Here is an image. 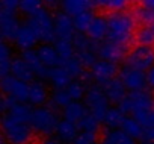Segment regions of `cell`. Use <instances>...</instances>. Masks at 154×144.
I'll use <instances>...</instances> for the list:
<instances>
[{"label":"cell","mask_w":154,"mask_h":144,"mask_svg":"<svg viewBox=\"0 0 154 144\" xmlns=\"http://www.w3.org/2000/svg\"><path fill=\"white\" fill-rule=\"evenodd\" d=\"M0 40H3V37H2V32H0Z\"/></svg>","instance_id":"obj_52"},{"label":"cell","mask_w":154,"mask_h":144,"mask_svg":"<svg viewBox=\"0 0 154 144\" xmlns=\"http://www.w3.org/2000/svg\"><path fill=\"white\" fill-rule=\"evenodd\" d=\"M9 61H12V47L5 40H0V62Z\"/></svg>","instance_id":"obj_41"},{"label":"cell","mask_w":154,"mask_h":144,"mask_svg":"<svg viewBox=\"0 0 154 144\" xmlns=\"http://www.w3.org/2000/svg\"><path fill=\"white\" fill-rule=\"evenodd\" d=\"M133 117L143 126V129L154 126V108L152 109H146V111H140V112L134 114Z\"/></svg>","instance_id":"obj_38"},{"label":"cell","mask_w":154,"mask_h":144,"mask_svg":"<svg viewBox=\"0 0 154 144\" xmlns=\"http://www.w3.org/2000/svg\"><path fill=\"white\" fill-rule=\"evenodd\" d=\"M98 141L97 139V133L94 132H86V130H80L77 133V136L71 141V144H92Z\"/></svg>","instance_id":"obj_39"},{"label":"cell","mask_w":154,"mask_h":144,"mask_svg":"<svg viewBox=\"0 0 154 144\" xmlns=\"http://www.w3.org/2000/svg\"><path fill=\"white\" fill-rule=\"evenodd\" d=\"M125 64L139 68L142 71H146L154 65V47L140 46V44L134 46L133 49L128 50L125 56Z\"/></svg>","instance_id":"obj_9"},{"label":"cell","mask_w":154,"mask_h":144,"mask_svg":"<svg viewBox=\"0 0 154 144\" xmlns=\"http://www.w3.org/2000/svg\"><path fill=\"white\" fill-rule=\"evenodd\" d=\"M42 5H44L42 0H20L18 11L26 17H32L33 14H36L39 9L44 8Z\"/></svg>","instance_id":"obj_36"},{"label":"cell","mask_w":154,"mask_h":144,"mask_svg":"<svg viewBox=\"0 0 154 144\" xmlns=\"http://www.w3.org/2000/svg\"><path fill=\"white\" fill-rule=\"evenodd\" d=\"M85 105H86V108L91 114H94L97 118H100L103 121L104 114L110 108V102H109V99H107V96L103 90V85L94 82L86 88Z\"/></svg>","instance_id":"obj_6"},{"label":"cell","mask_w":154,"mask_h":144,"mask_svg":"<svg viewBox=\"0 0 154 144\" xmlns=\"http://www.w3.org/2000/svg\"><path fill=\"white\" fill-rule=\"evenodd\" d=\"M86 37L97 44L104 41V38L107 37V18L104 15H94L86 30Z\"/></svg>","instance_id":"obj_18"},{"label":"cell","mask_w":154,"mask_h":144,"mask_svg":"<svg viewBox=\"0 0 154 144\" xmlns=\"http://www.w3.org/2000/svg\"><path fill=\"white\" fill-rule=\"evenodd\" d=\"M11 76H14L20 81H24V82H32V81L36 79L32 68L27 65V62L21 56L12 58V61H11Z\"/></svg>","instance_id":"obj_19"},{"label":"cell","mask_w":154,"mask_h":144,"mask_svg":"<svg viewBox=\"0 0 154 144\" xmlns=\"http://www.w3.org/2000/svg\"><path fill=\"white\" fill-rule=\"evenodd\" d=\"M72 44H74V52H75V56L79 58V61L86 67L89 68L97 59H98V55H97V43L91 41L86 34H77L72 37Z\"/></svg>","instance_id":"obj_7"},{"label":"cell","mask_w":154,"mask_h":144,"mask_svg":"<svg viewBox=\"0 0 154 144\" xmlns=\"http://www.w3.org/2000/svg\"><path fill=\"white\" fill-rule=\"evenodd\" d=\"M47 81L53 85V88H66L71 84L72 76L68 73L62 65H57V67L50 68V73H48V79Z\"/></svg>","instance_id":"obj_25"},{"label":"cell","mask_w":154,"mask_h":144,"mask_svg":"<svg viewBox=\"0 0 154 144\" xmlns=\"http://www.w3.org/2000/svg\"><path fill=\"white\" fill-rule=\"evenodd\" d=\"M60 6L63 12L74 17L85 11H92L95 6V2L94 0H60Z\"/></svg>","instance_id":"obj_23"},{"label":"cell","mask_w":154,"mask_h":144,"mask_svg":"<svg viewBox=\"0 0 154 144\" xmlns=\"http://www.w3.org/2000/svg\"><path fill=\"white\" fill-rule=\"evenodd\" d=\"M142 5H146L149 8H154V0H142Z\"/></svg>","instance_id":"obj_49"},{"label":"cell","mask_w":154,"mask_h":144,"mask_svg":"<svg viewBox=\"0 0 154 144\" xmlns=\"http://www.w3.org/2000/svg\"><path fill=\"white\" fill-rule=\"evenodd\" d=\"M92 144H100V142H98V141H95V142H92Z\"/></svg>","instance_id":"obj_53"},{"label":"cell","mask_w":154,"mask_h":144,"mask_svg":"<svg viewBox=\"0 0 154 144\" xmlns=\"http://www.w3.org/2000/svg\"><path fill=\"white\" fill-rule=\"evenodd\" d=\"M107 40L121 46L128 47L134 41L137 21L131 12L118 11L110 12L107 17Z\"/></svg>","instance_id":"obj_2"},{"label":"cell","mask_w":154,"mask_h":144,"mask_svg":"<svg viewBox=\"0 0 154 144\" xmlns=\"http://www.w3.org/2000/svg\"><path fill=\"white\" fill-rule=\"evenodd\" d=\"M134 41L140 46L154 47V24H140L136 29Z\"/></svg>","instance_id":"obj_29"},{"label":"cell","mask_w":154,"mask_h":144,"mask_svg":"<svg viewBox=\"0 0 154 144\" xmlns=\"http://www.w3.org/2000/svg\"><path fill=\"white\" fill-rule=\"evenodd\" d=\"M0 3H2V9L17 12L20 6V0H0Z\"/></svg>","instance_id":"obj_42"},{"label":"cell","mask_w":154,"mask_h":144,"mask_svg":"<svg viewBox=\"0 0 154 144\" xmlns=\"http://www.w3.org/2000/svg\"><path fill=\"white\" fill-rule=\"evenodd\" d=\"M125 117H127V114L119 106H110L103 117V123L107 129H121Z\"/></svg>","instance_id":"obj_27"},{"label":"cell","mask_w":154,"mask_h":144,"mask_svg":"<svg viewBox=\"0 0 154 144\" xmlns=\"http://www.w3.org/2000/svg\"><path fill=\"white\" fill-rule=\"evenodd\" d=\"M0 144H8L6 139H5V136H3V133H2V130H0Z\"/></svg>","instance_id":"obj_50"},{"label":"cell","mask_w":154,"mask_h":144,"mask_svg":"<svg viewBox=\"0 0 154 144\" xmlns=\"http://www.w3.org/2000/svg\"><path fill=\"white\" fill-rule=\"evenodd\" d=\"M14 102H15V100H12V99H11V97H8L6 94L0 93V114L6 112V111L9 109V106H11Z\"/></svg>","instance_id":"obj_43"},{"label":"cell","mask_w":154,"mask_h":144,"mask_svg":"<svg viewBox=\"0 0 154 144\" xmlns=\"http://www.w3.org/2000/svg\"><path fill=\"white\" fill-rule=\"evenodd\" d=\"M143 139H146V141H152V142H154V126L145 129V132H143Z\"/></svg>","instance_id":"obj_46"},{"label":"cell","mask_w":154,"mask_h":144,"mask_svg":"<svg viewBox=\"0 0 154 144\" xmlns=\"http://www.w3.org/2000/svg\"><path fill=\"white\" fill-rule=\"evenodd\" d=\"M118 78L125 87L127 91H140L146 88V78H145V71L134 68L128 64L122 65L118 70Z\"/></svg>","instance_id":"obj_8"},{"label":"cell","mask_w":154,"mask_h":144,"mask_svg":"<svg viewBox=\"0 0 154 144\" xmlns=\"http://www.w3.org/2000/svg\"><path fill=\"white\" fill-rule=\"evenodd\" d=\"M27 23L35 30L39 43H53L54 41V15L45 8L39 9L36 14L29 17Z\"/></svg>","instance_id":"obj_4"},{"label":"cell","mask_w":154,"mask_h":144,"mask_svg":"<svg viewBox=\"0 0 154 144\" xmlns=\"http://www.w3.org/2000/svg\"><path fill=\"white\" fill-rule=\"evenodd\" d=\"M88 108L85 103H82L80 100H72L71 103H68L63 109H62V118L72 121V123H79L86 114H88Z\"/></svg>","instance_id":"obj_24"},{"label":"cell","mask_w":154,"mask_h":144,"mask_svg":"<svg viewBox=\"0 0 154 144\" xmlns=\"http://www.w3.org/2000/svg\"><path fill=\"white\" fill-rule=\"evenodd\" d=\"M0 117H2V114H0Z\"/></svg>","instance_id":"obj_55"},{"label":"cell","mask_w":154,"mask_h":144,"mask_svg":"<svg viewBox=\"0 0 154 144\" xmlns=\"http://www.w3.org/2000/svg\"><path fill=\"white\" fill-rule=\"evenodd\" d=\"M103 90H104V93H106L109 102H110V103H116V105H118V103L127 96V93H128V91L125 90V87L122 85V82L119 81L118 76L113 78V79H110L109 82L103 84Z\"/></svg>","instance_id":"obj_20"},{"label":"cell","mask_w":154,"mask_h":144,"mask_svg":"<svg viewBox=\"0 0 154 144\" xmlns=\"http://www.w3.org/2000/svg\"><path fill=\"white\" fill-rule=\"evenodd\" d=\"M80 132L79 126H77V123H72V121H68L65 118L59 120L56 129H54V135L56 138H59L62 142H69L77 136V133Z\"/></svg>","instance_id":"obj_22"},{"label":"cell","mask_w":154,"mask_h":144,"mask_svg":"<svg viewBox=\"0 0 154 144\" xmlns=\"http://www.w3.org/2000/svg\"><path fill=\"white\" fill-rule=\"evenodd\" d=\"M59 123L57 112L54 111V106H36L32 109V117H30V126L35 133L48 136L54 133V129Z\"/></svg>","instance_id":"obj_3"},{"label":"cell","mask_w":154,"mask_h":144,"mask_svg":"<svg viewBox=\"0 0 154 144\" xmlns=\"http://www.w3.org/2000/svg\"><path fill=\"white\" fill-rule=\"evenodd\" d=\"M36 52H38V56L42 61V64L45 67H48V68L57 67L62 62L60 58H59V53H57V50L54 47V44H51V43H42L36 49Z\"/></svg>","instance_id":"obj_21"},{"label":"cell","mask_w":154,"mask_h":144,"mask_svg":"<svg viewBox=\"0 0 154 144\" xmlns=\"http://www.w3.org/2000/svg\"><path fill=\"white\" fill-rule=\"evenodd\" d=\"M39 144H65V142H62L59 138H56V136H44L41 141H39Z\"/></svg>","instance_id":"obj_45"},{"label":"cell","mask_w":154,"mask_h":144,"mask_svg":"<svg viewBox=\"0 0 154 144\" xmlns=\"http://www.w3.org/2000/svg\"><path fill=\"white\" fill-rule=\"evenodd\" d=\"M20 20L17 17L15 12H11V11H5L2 9L0 11V32H2V37L3 40H11L14 38L18 26H20Z\"/></svg>","instance_id":"obj_17"},{"label":"cell","mask_w":154,"mask_h":144,"mask_svg":"<svg viewBox=\"0 0 154 144\" xmlns=\"http://www.w3.org/2000/svg\"><path fill=\"white\" fill-rule=\"evenodd\" d=\"M94 12L92 11H85V12H80V14H77L72 17V23H74V29L75 32H79V34H86L92 18H94Z\"/></svg>","instance_id":"obj_32"},{"label":"cell","mask_w":154,"mask_h":144,"mask_svg":"<svg viewBox=\"0 0 154 144\" xmlns=\"http://www.w3.org/2000/svg\"><path fill=\"white\" fill-rule=\"evenodd\" d=\"M131 5V0H109L106 5V11L109 12H118V11H127V8Z\"/></svg>","instance_id":"obj_40"},{"label":"cell","mask_w":154,"mask_h":144,"mask_svg":"<svg viewBox=\"0 0 154 144\" xmlns=\"http://www.w3.org/2000/svg\"><path fill=\"white\" fill-rule=\"evenodd\" d=\"M72 17L63 11L54 14V40H72L74 37Z\"/></svg>","instance_id":"obj_13"},{"label":"cell","mask_w":154,"mask_h":144,"mask_svg":"<svg viewBox=\"0 0 154 144\" xmlns=\"http://www.w3.org/2000/svg\"><path fill=\"white\" fill-rule=\"evenodd\" d=\"M50 99V91L48 87L41 81V79H35L32 82H29V96H27V103L30 106H42L47 103V100Z\"/></svg>","instance_id":"obj_15"},{"label":"cell","mask_w":154,"mask_h":144,"mask_svg":"<svg viewBox=\"0 0 154 144\" xmlns=\"http://www.w3.org/2000/svg\"><path fill=\"white\" fill-rule=\"evenodd\" d=\"M86 85H85V81L82 79H72L71 84L66 87V91L69 94V97L72 100H82L85 99V94H86Z\"/></svg>","instance_id":"obj_35"},{"label":"cell","mask_w":154,"mask_h":144,"mask_svg":"<svg viewBox=\"0 0 154 144\" xmlns=\"http://www.w3.org/2000/svg\"><path fill=\"white\" fill-rule=\"evenodd\" d=\"M118 76V65L116 62H112V61H106V59H97L91 67H89V78L103 85L106 82H109L110 79L116 78Z\"/></svg>","instance_id":"obj_11"},{"label":"cell","mask_w":154,"mask_h":144,"mask_svg":"<svg viewBox=\"0 0 154 144\" xmlns=\"http://www.w3.org/2000/svg\"><path fill=\"white\" fill-rule=\"evenodd\" d=\"M0 93L6 94L15 102H23L27 103V96H29V82L20 81L14 76H6L0 79Z\"/></svg>","instance_id":"obj_10"},{"label":"cell","mask_w":154,"mask_h":144,"mask_svg":"<svg viewBox=\"0 0 154 144\" xmlns=\"http://www.w3.org/2000/svg\"><path fill=\"white\" fill-rule=\"evenodd\" d=\"M94 2H95V5H97V6H100V8H103V9H104V8H106V5L109 3V0H94Z\"/></svg>","instance_id":"obj_48"},{"label":"cell","mask_w":154,"mask_h":144,"mask_svg":"<svg viewBox=\"0 0 154 144\" xmlns=\"http://www.w3.org/2000/svg\"><path fill=\"white\" fill-rule=\"evenodd\" d=\"M121 129H122L128 136H131L133 139L143 138V132H145V129H143V126H142V124H140L133 115H127V117L124 118Z\"/></svg>","instance_id":"obj_28"},{"label":"cell","mask_w":154,"mask_h":144,"mask_svg":"<svg viewBox=\"0 0 154 144\" xmlns=\"http://www.w3.org/2000/svg\"><path fill=\"white\" fill-rule=\"evenodd\" d=\"M100 123H101L100 118H97L94 114L88 112L79 123H77V126H79L80 130H86V132H94V133H97L98 129H100Z\"/></svg>","instance_id":"obj_37"},{"label":"cell","mask_w":154,"mask_h":144,"mask_svg":"<svg viewBox=\"0 0 154 144\" xmlns=\"http://www.w3.org/2000/svg\"><path fill=\"white\" fill-rule=\"evenodd\" d=\"M42 2L48 6H56V5H60V0H42Z\"/></svg>","instance_id":"obj_47"},{"label":"cell","mask_w":154,"mask_h":144,"mask_svg":"<svg viewBox=\"0 0 154 144\" xmlns=\"http://www.w3.org/2000/svg\"><path fill=\"white\" fill-rule=\"evenodd\" d=\"M50 100H51L53 106L57 108V109H63L68 103L72 102V99L69 97V94L66 91V88H54L53 93L50 94Z\"/></svg>","instance_id":"obj_33"},{"label":"cell","mask_w":154,"mask_h":144,"mask_svg":"<svg viewBox=\"0 0 154 144\" xmlns=\"http://www.w3.org/2000/svg\"><path fill=\"white\" fill-rule=\"evenodd\" d=\"M128 53V47L112 43L109 40L101 41L97 44V55L100 59H106V61H112V62H119L122 59H125Z\"/></svg>","instance_id":"obj_12"},{"label":"cell","mask_w":154,"mask_h":144,"mask_svg":"<svg viewBox=\"0 0 154 144\" xmlns=\"http://www.w3.org/2000/svg\"><path fill=\"white\" fill-rule=\"evenodd\" d=\"M21 58L27 62V65L32 68L33 75H35L38 79H41V81H44V79L47 81V79H48L50 68H48V67H45V65L42 64V61H41V59H39V56H38L36 49L21 50Z\"/></svg>","instance_id":"obj_16"},{"label":"cell","mask_w":154,"mask_h":144,"mask_svg":"<svg viewBox=\"0 0 154 144\" xmlns=\"http://www.w3.org/2000/svg\"><path fill=\"white\" fill-rule=\"evenodd\" d=\"M145 78H146V87L154 91V65L145 71Z\"/></svg>","instance_id":"obj_44"},{"label":"cell","mask_w":154,"mask_h":144,"mask_svg":"<svg viewBox=\"0 0 154 144\" xmlns=\"http://www.w3.org/2000/svg\"><path fill=\"white\" fill-rule=\"evenodd\" d=\"M133 15L139 24H154V8L140 5L134 9Z\"/></svg>","instance_id":"obj_34"},{"label":"cell","mask_w":154,"mask_h":144,"mask_svg":"<svg viewBox=\"0 0 154 144\" xmlns=\"http://www.w3.org/2000/svg\"><path fill=\"white\" fill-rule=\"evenodd\" d=\"M140 144H154V142H152V141H146V139H143Z\"/></svg>","instance_id":"obj_51"},{"label":"cell","mask_w":154,"mask_h":144,"mask_svg":"<svg viewBox=\"0 0 154 144\" xmlns=\"http://www.w3.org/2000/svg\"><path fill=\"white\" fill-rule=\"evenodd\" d=\"M0 11H2V3H0Z\"/></svg>","instance_id":"obj_54"},{"label":"cell","mask_w":154,"mask_h":144,"mask_svg":"<svg viewBox=\"0 0 154 144\" xmlns=\"http://www.w3.org/2000/svg\"><path fill=\"white\" fill-rule=\"evenodd\" d=\"M30 117L32 108L23 102H14L9 109L2 114L0 130L8 144H30L35 133L30 126Z\"/></svg>","instance_id":"obj_1"},{"label":"cell","mask_w":154,"mask_h":144,"mask_svg":"<svg viewBox=\"0 0 154 144\" xmlns=\"http://www.w3.org/2000/svg\"><path fill=\"white\" fill-rule=\"evenodd\" d=\"M118 106L127 114V115H134L140 111L152 109L154 108V96L146 91H128L127 96L118 103Z\"/></svg>","instance_id":"obj_5"},{"label":"cell","mask_w":154,"mask_h":144,"mask_svg":"<svg viewBox=\"0 0 154 144\" xmlns=\"http://www.w3.org/2000/svg\"><path fill=\"white\" fill-rule=\"evenodd\" d=\"M53 44H54V47H56V50H57L59 58H60L62 62L66 61V59H71L72 56H75L72 40H54Z\"/></svg>","instance_id":"obj_31"},{"label":"cell","mask_w":154,"mask_h":144,"mask_svg":"<svg viewBox=\"0 0 154 144\" xmlns=\"http://www.w3.org/2000/svg\"><path fill=\"white\" fill-rule=\"evenodd\" d=\"M68 73L72 76V79H82L85 81V73H86V67L79 61L77 56H72L71 59H66L60 64Z\"/></svg>","instance_id":"obj_30"},{"label":"cell","mask_w":154,"mask_h":144,"mask_svg":"<svg viewBox=\"0 0 154 144\" xmlns=\"http://www.w3.org/2000/svg\"><path fill=\"white\" fill-rule=\"evenodd\" d=\"M14 44L21 49V50H27V49H35V46H38L39 38L36 37L35 30L32 29V26L29 23H21L12 38Z\"/></svg>","instance_id":"obj_14"},{"label":"cell","mask_w":154,"mask_h":144,"mask_svg":"<svg viewBox=\"0 0 154 144\" xmlns=\"http://www.w3.org/2000/svg\"><path fill=\"white\" fill-rule=\"evenodd\" d=\"M100 144H134V139L122 129H106V132L101 135Z\"/></svg>","instance_id":"obj_26"}]
</instances>
